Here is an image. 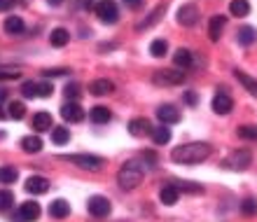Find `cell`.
Returning a JSON list of instances; mask_svg holds the SVG:
<instances>
[{
  "mask_svg": "<svg viewBox=\"0 0 257 222\" xmlns=\"http://www.w3.org/2000/svg\"><path fill=\"white\" fill-rule=\"evenodd\" d=\"M49 189V180L45 175H31L26 180V192L28 194H45Z\"/></svg>",
  "mask_w": 257,
  "mask_h": 222,
  "instance_id": "cell-11",
  "label": "cell"
},
{
  "mask_svg": "<svg viewBox=\"0 0 257 222\" xmlns=\"http://www.w3.org/2000/svg\"><path fill=\"white\" fill-rule=\"evenodd\" d=\"M49 215L56 217V220H63V217L70 215V203L66 199H56V201L49 203Z\"/></svg>",
  "mask_w": 257,
  "mask_h": 222,
  "instance_id": "cell-16",
  "label": "cell"
},
{
  "mask_svg": "<svg viewBox=\"0 0 257 222\" xmlns=\"http://www.w3.org/2000/svg\"><path fill=\"white\" fill-rule=\"evenodd\" d=\"M143 175H145L143 164L136 162V159H128V162H124V166L117 171V182H119L122 189L131 192V189H136L143 182Z\"/></svg>",
  "mask_w": 257,
  "mask_h": 222,
  "instance_id": "cell-2",
  "label": "cell"
},
{
  "mask_svg": "<svg viewBox=\"0 0 257 222\" xmlns=\"http://www.w3.org/2000/svg\"><path fill=\"white\" fill-rule=\"evenodd\" d=\"M61 117L66 122H82L84 120V108L77 101H68L61 108Z\"/></svg>",
  "mask_w": 257,
  "mask_h": 222,
  "instance_id": "cell-10",
  "label": "cell"
},
{
  "mask_svg": "<svg viewBox=\"0 0 257 222\" xmlns=\"http://www.w3.org/2000/svg\"><path fill=\"white\" fill-rule=\"evenodd\" d=\"M185 101L190 103V105H196V101H199V96H196L194 91H187V94H185Z\"/></svg>",
  "mask_w": 257,
  "mask_h": 222,
  "instance_id": "cell-44",
  "label": "cell"
},
{
  "mask_svg": "<svg viewBox=\"0 0 257 222\" xmlns=\"http://www.w3.org/2000/svg\"><path fill=\"white\" fill-rule=\"evenodd\" d=\"M250 162H252V155L248 150H236L234 155H229V159L224 164L229 168H234V171H245V168L250 166Z\"/></svg>",
  "mask_w": 257,
  "mask_h": 222,
  "instance_id": "cell-9",
  "label": "cell"
},
{
  "mask_svg": "<svg viewBox=\"0 0 257 222\" xmlns=\"http://www.w3.org/2000/svg\"><path fill=\"white\" fill-rule=\"evenodd\" d=\"M128 134L131 136H150L152 134V124L145 117H136L128 122Z\"/></svg>",
  "mask_w": 257,
  "mask_h": 222,
  "instance_id": "cell-14",
  "label": "cell"
},
{
  "mask_svg": "<svg viewBox=\"0 0 257 222\" xmlns=\"http://www.w3.org/2000/svg\"><path fill=\"white\" fill-rule=\"evenodd\" d=\"M234 75H236V80L241 82V84H243V87L248 89L252 96H257V80H255V77H250L248 73H243L241 68H236V70H234Z\"/></svg>",
  "mask_w": 257,
  "mask_h": 222,
  "instance_id": "cell-20",
  "label": "cell"
},
{
  "mask_svg": "<svg viewBox=\"0 0 257 222\" xmlns=\"http://www.w3.org/2000/svg\"><path fill=\"white\" fill-rule=\"evenodd\" d=\"M231 108H234V101H231V96H227L224 91H220V94L213 98V110H215L217 115H229Z\"/></svg>",
  "mask_w": 257,
  "mask_h": 222,
  "instance_id": "cell-15",
  "label": "cell"
},
{
  "mask_svg": "<svg viewBox=\"0 0 257 222\" xmlns=\"http://www.w3.org/2000/svg\"><path fill=\"white\" fill-rule=\"evenodd\" d=\"M21 150H24V152H31V155L40 152L42 150V138H38V136H26V138L21 141Z\"/></svg>",
  "mask_w": 257,
  "mask_h": 222,
  "instance_id": "cell-22",
  "label": "cell"
},
{
  "mask_svg": "<svg viewBox=\"0 0 257 222\" xmlns=\"http://www.w3.org/2000/svg\"><path fill=\"white\" fill-rule=\"evenodd\" d=\"M38 217H40V206H38V201H24L21 208L17 210L14 220L17 222H35Z\"/></svg>",
  "mask_w": 257,
  "mask_h": 222,
  "instance_id": "cell-7",
  "label": "cell"
},
{
  "mask_svg": "<svg viewBox=\"0 0 257 222\" xmlns=\"http://www.w3.org/2000/svg\"><path fill=\"white\" fill-rule=\"evenodd\" d=\"M52 141H54L56 145H66V143L70 141V131H68V127H54L52 129Z\"/></svg>",
  "mask_w": 257,
  "mask_h": 222,
  "instance_id": "cell-31",
  "label": "cell"
},
{
  "mask_svg": "<svg viewBox=\"0 0 257 222\" xmlns=\"http://www.w3.org/2000/svg\"><path fill=\"white\" fill-rule=\"evenodd\" d=\"M87 208H89V213H91L94 217H105L110 213V208H112V206H110V201L105 199V196L94 194L87 201Z\"/></svg>",
  "mask_w": 257,
  "mask_h": 222,
  "instance_id": "cell-8",
  "label": "cell"
},
{
  "mask_svg": "<svg viewBox=\"0 0 257 222\" xmlns=\"http://www.w3.org/2000/svg\"><path fill=\"white\" fill-rule=\"evenodd\" d=\"M17 178H19V171L14 166H0V182L3 185H12V182H17Z\"/></svg>",
  "mask_w": 257,
  "mask_h": 222,
  "instance_id": "cell-30",
  "label": "cell"
},
{
  "mask_svg": "<svg viewBox=\"0 0 257 222\" xmlns=\"http://www.w3.org/2000/svg\"><path fill=\"white\" fill-rule=\"evenodd\" d=\"M173 63H176L180 70H185V68H190L192 66V52L190 49H178L176 52V56H173Z\"/></svg>",
  "mask_w": 257,
  "mask_h": 222,
  "instance_id": "cell-28",
  "label": "cell"
},
{
  "mask_svg": "<svg viewBox=\"0 0 257 222\" xmlns=\"http://www.w3.org/2000/svg\"><path fill=\"white\" fill-rule=\"evenodd\" d=\"M126 5H138V3H143V0H124Z\"/></svg>",
  "mask_w": 257,
  "mask_h": 222,
  "instance_id": "cell-46",
  "label": "cell"
},
{
  "mask_svg": "<svg viewBox=\"0 0 257 222\" xmlns=\"http://www.w3.org/2000/svg\"><path fill=\"white\" fill-rule=\"evenodd\" d=\"M7 115H10L12 120H24V115H26L24 103H21V101H12L10 105H7Z\"/></svg>",
  "mask_w": 257,
  "mask_h": 222,
  "instance_id": "cell-32",
  "label": "cell"
},
{
  "mask_svg": "<svg viewBox=\"0 0 257 222\" xmlns=\"http://www.w3.org/2000/svg\"><path fill=\"white\" fill-rule=\"evenodd\" d=\"M238 42L243 45V47H248V45H252V42L257 40V31L252 26H243V28H238Z\"/></svg>",
  "mask_w": 257,
  "mask_h": 222,
  "instance_id": "cell-25",
  "label": "cell"
},
{
  "mask_svg": "<svg viewBox=\"0 0 257 222\" xmlns=\"http://www.w3.org/2000/svg\"><path fill=\"white\" fill-rule=\"evenodd\" d=\"M21 94H24V98H35V82H24Z\"/></svg>",
  "mask_w": 257,
  "mask_h": 222,
  "instance_id": "cell-41",
  "label": "cell"
},
{
  "mask_svg": "<svg viewBox=\"0 0 257 222\" xmlns=\"http://www.w3.org/2000/svg\"><path fill=\"white\" fill-rule=\"evenodd\" d=\"M176 189H185V192H201V185L199 182H187V180H180V185H176Z\"/></svg>",
  "mask_w": 257,
  "mask_h": 222,
  "instance_id": "cell-40",
  "label": "cell"
},
{
  "mask_svg": "<svg viewBox=\"0 0 257 222\" xmlns=\"http://www.w3.org/2000/svg\"><path fill=\"white\" fill-rule=\"evenodd\" d=\"M21 77V70L19 68H0V82L5 80H19Z\"/></svg>",
  "mask_w": 257,
  "mask_h": 222,
  "instance_id": "cell-37",
  "label": "cell"
},
{
  "mask_svg": "<svg viewBox=\"0 0 257 222\" xmlns=\"http://www.w3.org/2000/svg\"><path fill=\"white\" fill-rule=\"evenodd\" d=\"M80 96H82V91H80V84H77V82H73V84H68L66 87V98L68 101H77Z\"/></svg>",
  "mask_w": 257,
  "mask_h": 222,
  "instance_id": "cell-39",
  "label": "cell"
},
{
  "mask_svg": "<svg viewBox=\"0 0 257 222\" xmlns=\"http://www.w3.org/2000/svg\"><path fill=\"white\" fill-rule=\"evenodd\" d=\"M17 5V0H0V12H5V10H12Z\"/></svg>",
  "mask_w": 257,
  "mask_h": 222,
  "instance_id": "cell-43",
  "label": "cell"
},
{
  "mask_svg": "<svg viewBox=\"0 0 257 222\" xmlns=\"http://www.w3.org/2000/svg\"><path fill=\"white\" fill-rule=\"evenodd\" d=\"M152 82L159 87H176V84L185 82V73L183 70H157L152 75Z\"/></svg>",
  "mask_w": 257,
  "mask_h": 222,
  "instance_id": "cell-5",
  "label": "cell"
},
{
  "mask_svg": "<svg viewBox=\"0 0 257 222\" xmlns=\"http://www.w3.org/2000/svg\"><path fill=\"white\" fill-rule=\"evenodd\" d=\"M52 94H54V87H52V82H35V96L49 98Z\"/></svg>",
  "mask_w": 257,
  "mask_h": 222,
  "instance_id": "cell-34",
  "label": "cell"
},
{
  "mask_svg": "<svg viewBox=\"0 0 257 222\" xmlns=\"http://www.w3.org/2000/svg\"><path fill=\"white\" fill-rule=\"evenodd\" d=\"M3 117H5V113H3V110H0V120H3Z\"/></svg>",
  "mask_w": 257,
  "mask_h": 222,
  "instance_id": "cell-49",
  "label": "cell"
},
{
  "mask_svg": "<svg viewBox=\"0 0 257 222\" xmlns=\"http://www.w3.org/2000/svg\"><path fill=\"white\" fill-rule=\"evenodd\" d=\"M112 91H115V82L105 80V77L94 80L91 84H89V94L91 96H105V94H112Z\"/></svg>",
  "mask_w": 257,
  "mask_h": 222,
  "instance_id": "cell-13",
  "label": "cell"
},
{
  "mask_svg": "<svg viewBox=\"0 0 257 222\" xmlns=\"http://www.w3.org/2000/svg\"><path fill=\"white\" fill-rule=\"evenodd\" d=\"M24 21H21V17H7L5 19V31L10 35H21L24 33Z\"/></svg>",
  "mask_w": 257,
  "mask_h": 222,
  "instance_id": "cell-26",
  "label": "cell"
},
{
  "mask_svg": "<svg viewBox=\"0 0 257 222\" xmlns=\"http://www.w3.org/2000/svg\"><path fill=\"white\" fill-rule=\"evenodd\" d=\"M63 159L80 168H87V171H101L105 166V159L103 157H96V155H63Z\"/></svg>",
  "mask_w": 257,
  "mask_h": 222,
  "instance_id": "cell-3",
  "label": "cell"
},
{
  "mask_svg": "<svg viewBox=\"0 0 257 222\" xmlns=\"http://www.w3.org/2000/svg\"><path fill=\"white\" fill-rule=\"evenodd\" d=\"M241 213H243V215H257V201L252 196H248V199L241 201Z\"/></svg>",
  "mask_w": 257,
  "mask_h": 222,
  "instance_id": "cell-35",
  "label": "cell"
},
{
  "mask_svg": "<svg viewBox=\"0 0 257 222\" xmlns=\"http://www.w3.org/2000/svg\"><path fill=\"white\" fill-rule=\"evenodd\" d=\"M5 98H7V91L5 89H0V101H5Z\"/></svg>",
  "mask_w": 257,
  "mask_h": 222,
  "instance_id": "cell-47",
  "label": "cell"
},
{
  "mask_svg": "<svg viewBox=\"0 0 257 222\" xmlns=\"http://www.w3.org/2000/svg\"><path fill=\"white\" fill-rule=\"evenodd\" d=\"M49 127H54V122H52V115L49 113H38L33 117V129L35 131H49Z\"/></svg>",
  "mask_w": 257,
  "mask_h": 222,
  "instance_id": "cell-21",
  "label": "cell"
},
{
  "mask_svg": "<svg viewBox=\"0 0 257 222\" xmlns=\"http://www.w3.org/2000/svg\"><path fill=\"white\" fill-rule=\"evenodd\" d=\"M229 12L234 14V17H248V14H250V3H248V0H231Z\"/></svg>",
  "mask_w": 257,
  "mask_h": 222,
  "instance_id": "cell-24",
  "label": "cell"
},
{
  "mask_svg": "<svg viewBox=\"0 0 257 222\" xmlns=\"http://www.w3.org/2000/svg\"><path fill=\"white\" fill-rule=\"evenodd\" d=\"M14 206V194L10 189H0V213H5Z\"/></svg>",
  "mask_w": 257,
  "mask_h": 222,
  "instance_id": "cell-33",
  "label": "cell"
},
{
  "mask_svg": "<svg viewBox=\"0 0 257 222\" xmlns=\"http://www.w3.org/2000/svg\"><path fill=\"white\" fill-rule=\"evenodd\" d=\"M238 136H241L243 141H257V127H252V124H243V127L238 129Z\"/></svg>",
  "mask_w": 257,
  "mask_h": 222,
  "instance_id": "cell-36",
  "label": "cell"
},
{
  "mask_svg": "<svg viewBox=\"0 0 257 222\" xmlns=\"http://www.w3.org/2000/svg\"><path fill=\"white\" fill-rule=\"evenodd\" d=\"M152 141H155V145H166V143L171 141V131L169 127H152Z\"/></svg>",
  "mask_w": 257,
  "mask_h": 222,
  "instance_id": "cell-27",
  "label": "cell"
},
{
  "mask_svg": "<svg viewBox=\"0 0 257 222\" xmlns=\"http://www.w3.org/2000/svg\"><path fill=\"white\" fill-rule=\"evenodd\" d=\"M94 10L103 24H117V19H119V10H117L115 0H101V3H96Z\"/></svg>",
  "mask_w": 257,
  "mask_h": 222,
  "instance_id": "cell-4",
  "label": "cell"
},
{
  "mask_svg": "<svg viewBox=\"0 0 257 222\" xmlns=\"http://www.w3.org/2000/svg\"><path fill=\"white\" fill-rule=\"evenodd\" d=\"M178 199H180V192L176 189V185H166V187H162V192H159V201H162L164 206H176Z\"/></svg>",
  "mask_w": 257,
  "mask_h": 222,
  "instance_id": "cell-18",
  "label": "cell"
},
{
  "mask_svg": "<svg viewBox=\"0 0 257 222\" xmlns=\"http://www.w3.org/2000/svg\"><path fill=\"white\" fill-rule=\"evenodd\" d=\"M143 157H145V159L150 162V166H157V155H155V152H145Z\"/></svg>",
  "mask_w": 257,
  "mask_h": 222,
  "instance_id": "cell-45",
  "label": "cell"
},
{
  "mask_svg": "<svg viewBox=\"0 0 257 222\" xmlns=\"http://www.w3.org/2000/svg\"><path fill=\"white\" fill-rule=\"evenodd\" d=\"M166 52H169V42L162 40V38L152 40V45H150V54L155 56V59H162V56H166Z\"/></svg>",
  "mask_w": 257,
  "mask_h": 222,
  "instance_id": "cell-29",
  "label": "cell"
},
{
  "mask_svg": "<svg viewBox=\"0 0 257 222\" xmlns=\"http://www.w3.org/2000/svg\"><path fill=\"white\" fill-rule=\"evenodd\" d=\"M70 70H66V68H52V70H42V75L45 77H59V75H68Z\"/></svg>",
  "mask_w": 257,
  "mask_h": 222,
  "instance_id": "cell-42",
  "label": "cell"
},
{
  "mask_svg": "<svg viewBox=\"0 0 257 222\" xmlns=\"http://www.w3.org/2000/svg\"><path fill=\"white\" fill-rule=\"evenodd\" d=\"M162 12H164V5H159V7H157V10H155V12L150 14V19H145V21H143V24H138V26H136V28H138V31H143V28L152 26V24H155V21L159 19V17H162Z\"/></svg>",
  "mask_w": 257,
  "mask_h": 222,
  "instance_id": "cell-38",
  "label": "cell"
},
{
  "mask_svg": "<svg viewBox=\"0 0 257 222\" xmlns=\"http://www.w3.org/2000/svg\"><path fill=\"white\" fill-rule=\"evenodd\" d=\"M210 145L208 143H187V145H180L171 152V159L176 164H185V166H192V164H201L210 157Z\"/></svg>",
  "mask_w": 257,
  "mask_h": 222,
  "instance_id": "cell-1",
  "label": "cell"
},
{
  "mask_svg": "<svg viewBox=\"0 0 257 222\" xmlns=\"http://www.w3.org/2000/svg\"><path fill=\"white\" fill-rule=\"evenodd\" d=\"M199 5L196 3H187V5H183L180 10H178V24L180 26H194L196 21H199Z\"/></svg>",
  "mask_w": 257,
  "mask_h": 222,
  "instance_id": "cell-6",
  "label": "cell"
},
{
  "mask_svg": "<svg viewBox=\"0 0 257 222\" xmlns=\"http://www.w3.org/2000/svg\"><path fill=\"white\" fill-rule=\"evenodd\" d=\"M224 24H227V17H222V14H217V17H213L208 24V33H210V40L217 42L220 40V35H222V28Z\"/></svg>",
  "mask_w": 257,
  "mask_h": 222,
  "instance_id": "cell-19",
  "label": "cell"
},
{
  "mask_svg": "<svg viewBox=\"0 0 257 222\" xmlns=\"http://www.w3.org/2000/svg\"><path fill=\"white\" fill-rule=\"evenodd\" d=\"M49 3H52V5H59V3H61V0H49Z\"/></svg>",
  "mask_w": 257,
  "mask_h": 222,
  "instance_id": "cell-48",
  "label": "cell"
},
{
  "mask_svg": "<svg viewBox=\"0 0 257 222\" xmlns=\"http://www.w3.org/2000/svg\"><path fill=\"white\" fill-rule=\"evenodd\" d=\"M89 120L94 122V124H108L112 120V113L105 105H94V108L89 110Z\"/></svg>",
  "mask_w": 257,
  "mask_h": 222,
  "instance_id": "cell-17",
  "label": "cell"
},
{
  "mask_svg": "<svg viewBox=\"0 0 257 222\" xmlns=\"http://www.w3.org/2000/svg\"><path fill=\"white\" fill-rule=\"evenodd\" d=\"M68 40H70V33H68L66 28H54V31L49 33V42H52L54 47H63V45H68Z\"/></svg>",
  "mask_w": 257,
  "mask_h": 222,
  "instance_id": "cell-23",
  "label": "cell"
},
{
  "mask_svg": "<svg viewBox=\"0 0 257 222\" xmlns=\"http://www.w3.org/2000/svg\"><path fill=\"white\" fill-rule=\"evenodd\" d=\"M157 117H159L162 124H176V122H180V113H178V108H173V105H169V103H164V105L157 108Z\"/></svg>",
  "mask_w": 257,
  "mask_h": 222,
  "instance_id": "cell-12",
  "label": "cell"
}]
</instances>
